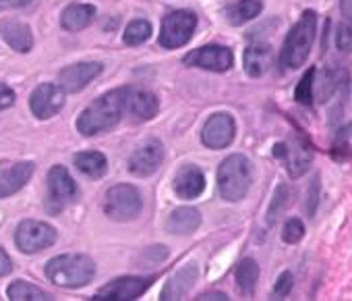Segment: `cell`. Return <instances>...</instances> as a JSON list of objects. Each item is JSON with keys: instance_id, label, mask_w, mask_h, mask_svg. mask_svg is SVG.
<instances>
[{"instance_id": "603a6c76", "label": "cell", "mask_w": 352, "mask_h": 301, "mask_svg": "<svg viewBox=\"0 0 352 301\" xmlns=\"http://www.w3.org/2000/svg\"><path fill=\"white\" fill-rule=\"evenodd\" d=\"M261 11H263L261 0H236V3L224 9V15L230 25H245L253 21L255 17H259Z\"/></svg>"}, {"instance_id": "d6986e66", "label": "cell", "mask_w": 352, "mask_h": 301, "mask_svg": "<svg viewBox=\"0 0 352 301\" xmlns=\"http://www.w3.org/2000/svg\"><path fill=\"white\" fill-rule=\"evenodd\" d=\"M197 276H199L197 264H189V266L181 268L179 272H176V274L166 282V287H164L160 299H170V301H172V299H183V297L191 291V287L195 284Z\"/></svg>"}, {"instance_id": "6da1fadb", "label": "cell", "mask_w": 352, "mask_h": 301, "mask_svg": "<svg viewBox=\"0 0 352 301\" xmlns=\"http://www.w3.org/2000/svg\"><path fill=\"white\" fill-rule=\"evenodd\" d=\"M122 98L120 90H112L96 98L77 118V131L85 137H94L118 125L122 118Z\"/></svg>"}, {"instance_id": "30bf717a", "label": "cell", "mask_w": 352, "mask_h": 301, "mask_svg": "<svg viewBox=\"0 0 352 301\" xmlns=\"http://www.w3.org/2000/svg\"><path fill=\"white\" fill-rule=\"evenodd\" d=\"M155 276H120L112 282L104 284L94 299H106V301H126V299H139L151 284Z\"/></svg>"}, {"instance_id": "ac0fdd59", "label": "cell", "mask_w": 352, "mask_h": 301, "mask_svg": "<svg viewBox=\"0 0 352 301\" xmlns=\"http://www.w3.org/2000/svg\"><path fill=\"white\" fill-rule=\"evenodd\" d=\"M36 165L34 163H17L9 171L0 173V200L15 196L19 189L28 185V181L34 177Z\"/></svg>"}, {"instance_id": "ffe728a7", "label": "cell", "mask_w": 352, "mask_h": 301, "mask_svg": "<svg viewBox=\"0 0 352 301\" xmlns=\"http://www.w3.org/2000/svg\"><path fill=\"white\" fill-rule=\"evenodd\" d=\"M286 145V154L282 160H286V167H288V175L292 179H298L302 177L309 167H311V160H313V152L311 147L305 143V141H292V145L284 143Z\"/></svg>"}, {"instance_id": "d4e9b609", "label": "cell", "mask_w": 352, "mask_h": 301, "mask_svg": "<svg viewBox=\"0 0 352 301\" xmlns=\"http://www.w3.org/2000/svg\"><path fill=\"white\" fill-rule=\"evenodd\" d=\"M79 173H83L89 179H102L108 173V158L96 149H87V152H79L75 156V163Z\"/></svg>"}, {"instance_id": "5b68a950", "label": "cell", "mask_w": 352, "mask_h": 301, "mask_svg": "<svg viewBox=\"0 0 352 301\" xmlns=\"http://www.w3.org/2000/svg\"><path fill=\"white\" fill-rule=\"evenodd\" d=\"M141 210H143V198L135 185L118 183L106 191L104 212L108 218H112L116 222H126V220L137 218L141 214Z\"/></svg>"}, {"instance_id": "277c9868", "label": "cell", "mask_w": 352, "mask_h": 301, "mask_svg": "<svg viewBox=\"0 0 352 301\" xmlns=\"http://www.w3.org/2000/svg\"><path fill=\"white\" fill-rule=\"evenodd\" d=\"M253 183V165L243 154H232L218 169V189L222 200L241 202L247 198Z\"/></svg>"}, {"instance_id": "e0dca14e", "label": "cell", "mask_w": 352, "mask_h": 301, "mask_svg": "<svg viewBox=\"0 0 352 301\" xmlns=\"http://www.w3.org/2000/svg\"><path fill=\"white\" fill-rule=\"evenodd\" d=\"M0 36H3V40L15 52L28 54L34 48V34H32L30 25L19 19H13V17L0 19Z\"/></svg>"}, {"instance_id": "8d00e7d4", "label": "cell", "mask_w": 352, "mask_h": 301, "mask_svg": "<svg viewBox=\"0 0 352 301\" xmlns=\"http://www.w3.org/2000/svg\"><path fill=\"white\" fill-rule=\"evenodd\" d=\"M34 0H0V11L3 9H21V7H28L32 5Z\"/></svg>"}, {"instance_id": "1f68e13d", "label": "cell", "mask_w": 352, "mask_h": 301, "mask_svg": "<svg viewBox=\"0 0 352 301\" xmlns=\"http://www.w3.org/2000/svg\"><path fill=\"white\" fill-rule=\"evenodd\" d=\"M336 48L340 52H350L352 50V19H344V23L338 25V30H336Z\"/></svg>"}, {"instance_id": "4dcf8cb0", "label": "cell", "mask_w": 352, "mask_h": 301, "mask_svg": "<svg viewBox=\"0 0 352 301\" xmlns=\"http://www.w3.org/2000/svg\"><path fill=\"white\" fill-rule=\"evenodd\" d=\"M302 237H305V222L300 218H288L284 229H282V241L288 245H294Z\"/></svg>"}, {"instance_id": "484cf974", "label": "cell", "mask_w": 352, "mask_h": 301, "mask_svg": "<svg viewBox=\"0 0 352 301\" xmlns=\"http://www.w3.org/2000/svg\"><path fill=\"white\" fill-rule=\"evenodd\" d=\"M7 297L13 299V301H50L52 295L46 293L44 289L36 287V284H30L25 280H15L9 284L7 289Z\"/></svg>"}, {"instance_id": "83f0119b", "label": "cell", "mask_w": 352, "mask_h": 301, "mask_svg": "<svg viewBox=\"0 0 352 301\" xmlns=\"http://www.w3.org/2000/svg\"><path fill=\"white\" fill-rule=\"evenodd\" d=\"M149 38H151V23L145 19H135L133 23H129L124 30V36H122L124 44H129V46H139V44L147 42Z\"/></svg>"}, {"instance_id": "7402d4cb", "label": "cell", "mask_w": 352, "mask_h": 301, "mask_svg": "<svg viewBox=\"0 0 352 301\" xmlns=\"http://www.w3.org/2000/svg\"><path fill=\"white\" fill-rule=\"evenodd\" d=\"M96 19V7L94 5H71L60 15V25L67 32H81L87 25H91Z\"/></svg>"}, {"instance_id": "5bb4252c", "label": "cell", "mask_w": 352, "mask_h": 301, "mask_svg": "<svg viewBox=\"0 0 352 301\" xmlns=\"http://www.w3.org/2000/svg\"><path fill=\"white\" fill-rule=\"evenodd\" d=\"M63 106H65V90L56 83H40L32 92L30 108L42 121L52 118Z\"/></svg>"}, {"instance_id": "52a82bcc", "label": "cell", "mask_w": 352, "mask_h": 301, "mask_svg": "<svg viewBox=\"0 0 352 301\" xmlns=\"http://www.w3.org/2000/svg\"><path fill=\"white\" fill-rule=\"evenodd\" d=\"M197 28V15L193 11H172L164 21H162V30H160V46L174 50L185 46Z\"/></svg>"}, {"instance_id": "f35d334b", "label": "cell", "mask_w": 352, "mask_h": 301, "mask_svg": "<svg viewBox=\"0 0 352 301\" xmlns=\"http://www.w3.org/2000/svg\"><path fill=\"white\" fill-rule=\"evenodd\" d=\"M197 299H201V301H208V299H220V301H226V299H228V295H226V293H204V295H199Z\"/></svg>"}, {"instance_id": "9a60e30c", "label": "cell", "mask_w": 352, "mask_h": 301, "mask_svg": "<svg viewBox=\"0 0 352 301\" xmlns=\"http://www.w3.org/2000/svg\"><path fill=\"white\" fill-rule=\"evenodd\" d=\"M164 163V145L157 139L145 141L137 147L129 158V171L135 177H149L153 175Z\"/></svg>"}, {"instance_id": "9c48e42d", "label": "cell", "mask_w": 352, "mask_h": 301, "mask_svg": "<svg viewBox=\"0 0 352 301\" xmlns=\"http://www.w3.org/2000/svg\"><path fill=\"white\" fill-rule=\"evenodd\" d=\"M183 63L187 67H197V69H206V71H214V73H224L234 65V54L226 46L210 44V46H201L197 50H191L185 56Z\"/></svg>"}, {"instance_id": "8992f818", "label": "cell", "mask_w": 352, "mask_h": 301, "mask_svg": "<svg viewBox=\"0 0 352 301\" xmlns=\"http://www.w3.org/2000/svg\"><path fill=\"white\" fill-rule=\"evenodd\" d=\"M77 200V183L69 175L65 167H52L48 171L46 181V212L52 216H58L65 208H69Z\"/></svg>"}, {"instance_id": "ba28073f", "label": "cell", "mask_w": 352, "mask_h": 301, "mask_svg": "<svg viewBox=\"0 0 352 301\" xmlns=\"http://www.w3.org/2000/svg\"><path fill=\"white\" fill-rule=\"evenodd\" d=\"M56 229L42 220H23L15 231V243L23 253H38L54 245Z\"/></svg>"}, {"instance_id": "2e32d148", "label": "cell", "mask_w": 352, "mask_h": 301, "mask_svg": "<svg viewBox=\"0 0 352 301\" xmlns=\"http://www.w3.org/2000/svg\"><path fill=\"white\" fill-rule=\"evenodd\" d=\"M206 189V175L195 165H185L174 177V194L183 200H197Z\"/></svg>"}, {"instance_id": "7a4b0ae2", "label": "cell", "mask_w": 352, "mask_h": 301, "mask_svg": "<svg viewBox=\"0 0 352 301\" xmlns=\"http://www.w3.org/2000/svg\"><path fill=\"white\" fill-rule=\"evenodd\" d=\"M315 36H317V13L305 11L284 40L280 63L292 71L300 69L311 54V48L315 44Z\"/></svg>"}, {"instance_id": "44dd1931", "label": "cell", "mask_w": 352, "mask_h": 301, "mask_svg": "<svg viewBox=\"0 0 352 301\" xmlns=\"http://www.w3.org/2000/svg\"><path fill=\"white\" fill-rule=\"evenodd\" d=\"M274 61V52L270 44H253L245 50L243 65L249 77H261L270 71Z\"/></svg>"}, {"instance_id": "e575fe53", "label": "cell", "mask_w": 352, "mask_h": 301, "mask_svg": "<svg viewBox=\"0 0 352 301\" xmlns=\"http://www.w3.org/2000/svg\"><path fill=\"white\" fill-rule=\"evenodd\" d=\"M13 104H15V92L9 85L0 83V110H5Z\"/></svg>"}, {"instance_id": "8fae6325", "label": "cell", "mask_w": 352, "mask_h": 301, "mask_svg": "<svg viewBox=\"0 0 352 301\" xmlns=\"http://www.w3.org/2000/svg\"><path fill=\"white\" fill-rule=\"evenodd\" d=\"M234 135H236V123H234V116L228 112L212 114L201 129V141L210 149L228 147L234 141Z\"/></svg>"}, {"instance_id": "d590c367", "label": "cell", "mask_w": 352, "mask_h": 301, "mask_svg": "<svg viewBox=\"0 0 352 301\" xmlns=\"http://www.w3.org/2000/svg\"><path fill=\"white\" fill-rule=\"evenodd\" d=\"M11 270H13V262L9 258V253L3 247H0V276L11 274Z\"/></svg>"}, {"instance_id": "4316f807", "label": "cell", "mask_w": 352, "mask_h": 301, "mask_svg": "<svg viewBox=\"0 0 352 301\" xmlns=\"http://www.w3.org/2000/svg\"><path fill=\"white\" fill-rule=\"evenodd\" d=\"M234 276H236L239 289H241L245 295L253 293V289H255V284H257V280H259V266H257V262H255L253 258H245V260L236 266Z\"/></svg>"}, {"instance_id": "74e56055", "label": "cell", "mask_w": 352, "mask_h": 301, "mask_svg": "<svg viewBox=\"0 0 352 301\" xmlns=\"http://www.w3.org/2000/svg\"><path fill=\"white\" fill-rule=\"evenodd\" d=\"M340 7H342V15H344V19H352V0H342Z\"/></svg>"}, {"instance_id": "4fadbf2b", "label": "cell", "mask_w": 352, "mask_h": 301, "mask_svg": "<svg viewBox=\"0 0 352 301\" xmlns=\"http://www.w3.org/2000/svg\"><path fill=\"white\" fill-rule=\"evenodd\" d=\"M102 71H104V65L98 61L75 63V65L65 67L58 73V85L65 90V94H77L85 85H89L98 75H102Z\"/></svg>"}, {"instance_id": "cb8c5ba5", "label": "cell", "mask_w": 352, "mask_h": 301, "mask_svg": "<svg viewBox=\"0 0 352 301\" xmlns=\"http://www.w3.org/2000/svg\"><path fill=\"white\" fill-rule=\"evenodd\" d=\"M201 214L195 208H176L168 218V231L174 235H191L199 229Z\"/></svg>"}, {"instance_id": "f1b7e54d", "label": "cell", "mask_w": 352, "mask_h": 301, "mask_svg": "<svg viewBox=\"0 0 352 301\" xmlns=\"http://www.w3.org/2000/svg\"><path fill=\"white\" fill-rule=\"evenodd\" d=\"M315 75H317V69L311 67V69L302 75V79L298 81V85H296V90H294V98H296V102L302 104V106H311V104H313V98H315Z\"/></svg>"}, {"instance_id": "d6a6232c", "label": "cell", "mask_w": 352, "mask_h": 301, "mask_svg": "<svg viewBox=\"0 0 352 301\" xmlns=\"http://www.w3.org/2000/svg\"><path fill=\"white\" fill-rule=\"evenodd\" d=\"M292 287H294V276H292V272H282L280 276H278V280H276V287H274V297L276 299H284V297H288L290 295V291H292Z\"/></svg>"}, {"instance_id": "f546056e", "label": "cell", "mask_w": 352, "mask_h": 301, "mask_svg": "<svg viewBox=\"0 0 352 301\" xmlns=\"http://www.w3.org/2000/svg\"><path fill=\"white\" fill-rule=\"evenodd\" d=\"M288 198H290L288 187H286V185H278V189H276V194H274V198H272V204H270V208H267V225H270V227L278 220V216H280V214L284 212V208L288 206Z\"/></svg>"}, {"instance_id": "836d02e7", "label": "cell", "mask_w": 352, "mask_h": 301, "mask_svg": "<svg viewBox=\"0 0 352 301\" xmlns=\"http://www.w3.org/2000/svg\"><path fill=\"white\" fill-rule=\"evenodd\" d=\"M319 189H321L319 177H315L309 191H307V214L309 216H315V210H317V204H319Z\"/></svg>"}, {"instance_id": "3957f363", "label": "cell", "mask_w": 352, "mask_h": 301, "mask_svg": "<svg viewBox=\"0 0 352 301\" xmlns=\"http://www.w3.org/2000/svg\"><path fill=\"white\" fill-rule=\"evenodd\" d=\"M96 274V264L85 253H65L56 256L46 264V276L52 284L63 289H79L91 282Z\"/></svg>"}, {"instance_id": "7c38bea8", "label": "cell", "mask_w": 352, "mask_h": 301, "mask_svg": "<svg viewBox=\"0 0 352 301\" xmlns=\"http://www.w3.org/2000/svg\"><path fill=\"white\" fill-rule=\"evenodd\" d=\"M122 112L133 121H149L157 114L160 104L157 98L143 87H120Z\"/></svg>"}]
</instances>
